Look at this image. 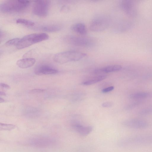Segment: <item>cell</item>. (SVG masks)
Returning <instances> with one entry per match:
<instances>
[{"label": "cell", "instance_id": "6da1fadb", "mask_svg": "<svg viewBox=\"0 0 152 152\" xmlns=\"http://www.w3.org/2000/svg\"><path fill=\"white\" fill-rule=\"evenodd\" d=\"M152 145V134H137L124 138L118 145L123 148H131Z\"/></svg>", "mask_w": 152, "mask_h": 152}, {"label": "cell", "instance_id": "7a4b0ae2", "mask_svg": "<svg viewBox=\"0 0 152 152\" xmlns=\"http://www.w3.org/2000/svg\"><path fill=\"white\" fill-rule=\"evenodd\" d=\"M30 3V1L28 0H7L0 4V10L1 11L5 13L19 12L26 9Z\"/></svg>", "mask_w": 152, "mask_h": 152}, {"label": "cell", "instance_id": "3957f363", "mask_svg": "<svg viewBox=\"0 0 152 152\" xmlns=\"http://www.w3.org/2000/svg\"><path fill=\"white\" fill-rule=\"evenodd\" d=\"M87 55L86 54L76 50H69L57 53L53 57L56 62L63 64L80 60Z\"/></svg>", "mask_w": 152, "mask_h": 152}, {"label": "cell", "instance_id": "277c9868", "mask_svg": "<svg viewBox=\"0 0 152 152\" xmlns=\"http://www.w3.org/2000/svg\"><path fill=\"white\" fill-rule=\"evenodd\" d=\"M48 37V35L44 33L28 34L20 39L16 47L18 49H22L34 44L46 40Z\"/></svg>", "mask_w": 152, "mask_h": 152}, {"label": "cell", "instance_id": "5b68a950", "mask_svg": "<svg viewBox=\"0 0 152 152\" xmlns=\"http://www.w3.org/2000/svg\"><path fill=\"white\" fill-rule=\"evenodd\" d=\"M56 143L54 139L45 135H38L30 138L27 141L28 145L38 148L49 147L54 145Z\"/></svg>", "mask_w": 152, "mask_h": 152}, {"label": "cell", "instance_id": "8992f818", "mask_svg": "<svg viewBox=\"0 0 152 152\" xmlns=\"http://www.w3.org/2000/svg\"><path fill=\"white\" fill-rule=\"evenodd\" d=\"M109 18L104 15H100L95 17L91 21L89 28L92 31L98 32L107 28L110 24Z\"/></svg>", "mask_w": 152, "mask_h": 152}, {"label": "cell", "instance_id": "52a82bcc", "mask_svg": "<svg viewBox=\"0 0 152 152\" xmlns=\"http://www.w3.org/2000/svg\"><path fill=\"white\" fill-rule=\"evenodd\" d=\"M64 41L69 45L80 47H90L93 44L92 40L90 38L72 35L65 37Z\"/></svg>", "mask_w": 152, "mask_h": 152}, {"label": "cell", "instance_id": "ba28073f", "mask_svg": "<svg viewBox=\"0 0 152 152\" xmlns=\"http://www.w3.org/2000/svg\"><path fill=\"white\" fill-rule=\"evenodd\" d=\"M50 3L49 0L35 1L32 8L33 13L39 17H46L48 13Z\"/></svg>", "mask_w": 152, "mask_h": 152}, {"label": "cell", "instance_id": "9c48e42d", "mask_svg": "<svg viewBox=\"0 0 152 152\" xmlns=\"http://www.w3.org/2000/svg\"><path fill=\"white\" fill-rule=\"evenodd\" d=\"M122 124L127 128L137 129H145L147 128L149 126L147 121L137 118L126 120L123 122Z\"/></svg>", "mask_w": 152, "mask_h": 152}, {"label": "cell", "instance_id": "30bf717a", "mask_svg": "<svg viewBox=\"0 0 152 152\" xmlns=\"http://www.w3.org/2000/svg\"><path fill=\"white\" fill-rule=\"evenodd\" d=\"M58 72V70L53 66L45 64L38 65L34 70L35 74L38 75L54 74Z\"/></svg>", "mask_w": 152, "mask_h": 152}, {"label": "cell", "instance_id": "8fae6325", "mask_svg": "<svg viewBox=\"0 0 152 152\" xmlns=\"http://www.w3.org/2000/svg\"><path fill=\"white\" fill-rule=\"evenodd\" d=\"M120 6L127 15L134 16L136 14V9L134 3L132 1L124 0L120 3Z\"/></svg>", "mask_w": 152, "mask_h": 152}, {"label": "cell", "instance_id": "7c38bea8", "mask_svg": "<svg viewBox=\"0 0 152 152\" xmlns=\"http://www.w3.org/2000/svg\"><path fill=\"white\" fill-rule=\"evenodd\" d=\"M72 126L77 133L83 136H86L92 131V127L90 126H86L77 122H73Z\"/></svg>", "mask_w": 152, "mask_h": 152}, {"label": "cell", "instance_id": "4fadbf2b", "mask_svg": "<svg viewBox=\"0 0 152 152\" xmlns=\"http://www.w3.org/2000/svg\"><path fill=\"white\" fill-rule=\"evenodd\" d=\"M35 60L31 58H26L18 60L16 63L18 66L21 68L25 69L31 67L35 64Z\"/></svg>", "mask_w": 152, "mask_h": 152}, {"label": "cell", "instance_id": "5bb4252c", "mask_svg": "<svg viewBox=\"0 0 152 152\" xmlns=\"http://www.w3.org/2000/svg\"><path fill=\"white\" fill-rule=\"evenodd\" d=\"M71 29L74 32L81 35H85L87 32L86 26L81 23H77L73 24Z\"/></svg>", "mask_w": 152, "mask_h": 152}, {"label": "cell", "instance_id": "9a60e30c", "mask_svg": "<svg viewBox=\"0 0 152 152\" xmlns=\"http://www.w3.org/2000/svg\"><path fill=\"white\" fill-rule=\"evenodd\" d=\"M35 29L45 31L54 32L59 31L61 29V27L58 25H45L37 27Z\"/></svg>", "mask_w": 152, "mask_h": 152}, {"label": "cell", "instance_id": "2e32d148", "mask_svg": "<svg viewBox=\"0 0 152 152\" xmlns=\"http://www.w3.org/2000/svg\"><path fill=\"white\" fill-rule=\"evenodd\" d=\"M152 95V94L148 92H140L133 93L130 95V98L134 99H146Z\"/></svg>", "mask_w": 152, "mask_h": 152}, {"label": "cell", "instance_id": "e0dca14e", "mask_svg": "<svg viewBox=\"0 0 152 152\" xmlns=\"http://www.w3.org/2000/svg\"><path fill=\"white\" fill-rule=\"evenodd\" d=\"M122 68V66L120 65H114L105 66L98 70L99 72L109 73L120 71Z\"/></svg>", "mask_w": 152, "mask_h": 152}, {"label": "cell", "instance_id": "ac0fdd59", "mask_svg": "<svg viewBox=\"0 0 152 152\" xmlns=\"http://www.w3.org/2000/svg\"><path fill=\"white\" fill-rule=\"evenodd\" d=\"M106 77L105 75H99L89 80L84 81L82 83L84 85H91L96 83L100 81L105 79Z\"/></svg>", "mask_w": 152, "mask_h": 152}, {"label": "cell", "instance_id": "d6986e66", "mask_svg": "<svg viewBox=\"0 0 152 152\" xmlns=\"http://www.w3.org/2000/svg\"><path fill=\"white\" fill-rule=\"evenodd\" d=\"M16 23L28 26H33L35 23L32 21L23 18H19L17 20Z\"/></svg>", "mask_w": 152, "mask_h": 152}, {"label": "cell", "instance_id": "ffe728a7", "mask_svg": "<svg viewBox=\"0 0 152 152\" xmlns=\"http://www.w3.org/2000/svg\"><path fill=\"white\" fill-rule=\"evenodd\" d=\"M152 113V108L147 107L140 110L138 113L140 115H145L150 114Z\"/></svg>", "mask_w": 152, "mask_h": 152}, {"label": "cell", "instance_id": "44dd1931", "mask_svg": "<svg viewBox=\"0 0 152 152\" xmlns=\"http://www.w3.org/2000/svg\"><path fill=\"white\" fill-rule=\"evenodd\" d=\"M15 126L12 124H7L0 123V128L1 129L4 130H10L15 128Z\"/></svg>", "mask_w": 152, "mask_h": 152}, {"label": "cell", "instance_id": "7402d4cb", "mask_svg": "<svg viewBox=\"0 0 152 152\" xmlns=\"http://www.w3.org/2000/svg\"><path fill=\"white\" fill-rule=\"evenodd\" d=\"M20 39L19 38H15L9 40L7 41L5 43L6 45L7 46L14 45L15 46L18 44Z\"/></svg>", "mask_w": 152, "mask_h": 152}, {"label": "cell", "instance_id": "603a6c76", "mask_svg": "<svg viewBox=\"0 0 152 152\" xmlns=\"http://www.w3.org/2000/svg\"><path fill=\"white\" fill-rule=\"evenodd\" d=\"M142 102L140 101L133 102L129 104L127 107L126 108L128 109H131L138 106Z\"/></svg>", "mask_w": 152, "mask_h": 152}, {"label": "cell", "instance_id": "cb8c5ba5", "mask_svg": "<svg viewBox=\"0 0 152 152\" xmlns=\"http://www.w3.org/2000/svg\"><path fill=\"white\" fill-rule=\"evenodd\" d=\"M45 90L42 89H34L31 90L29 93L31 94H34L42 93L45 91Z\"/></svg>", "mask_w": 152, "mask_h": 152}, {"label": "cell", "instance_id": "d4e9b609", "mask_svg": "<svg viewBox=\"0 0 152 152\" xmlns=\"http://www.w3.org/2000/svg\"><path fill=\"white\" fill-rule=\"evenodd\" d=\"M113 104V103L111 102H107L103 103L102 105L104 107H112Z\"/></svg>", "mask_w": 152, "mask_h": 152}, {"label": "cell", "instance_id": "484cf974", "mask_svg": "<svg viewBox=\"0 0 152 152\" xmlns=\"http://www.w3.org/2000/svg\"><path fill=\"white\" fill-rule=\"evenodd\" d=\"M114 87L110 86L103 89L102 90V92L104 93H107L112 91L114 89Z\"/></svg>", "mask_w": 152, "mask_h": 152}, {"label": "cell", "instance_id": "4316f807", "mask_svg": "<svg viewBox=\"0 0 152 152\" xmlns=\"http://www.w3.org/2000/svg\"><path fill=\"white\" fill-rule=\"evenodd\" d=\"M0 87L1 88L5 89H9L10 87L8 85L4 83H0Z\"/></svg>", "mask_w": 152, "mask_h": 152}, {"label": "cell", "instance_id": "83f0119b", "mask_svg": "<svg viewBox=\"0 0 152 152\" xmlns=\"http://www.w3.org/2000/svg\"><path fill=\"white\" fill-rule=\"evenodd\" d=\"M5 100L3 99L2 98L0 97V103H3L4 102H5Z\"/></svg>", "mask_w": 152, "mask_h": 152}, {"label": "cell", "instance_id": "f1b7e54d", "mask_svg": "<svg viewBox=\"0 0 152 152\" xmlns=\"http://www.w3.org/2000/svg\"><path fill=\"white\" fill-rule=\"evenodd\" d=\"M0 96H5L6 94L4 92L1 91L0 92Z\"/></svg>", "mask_w": 152, "mask_h": 152}]
</instances>
